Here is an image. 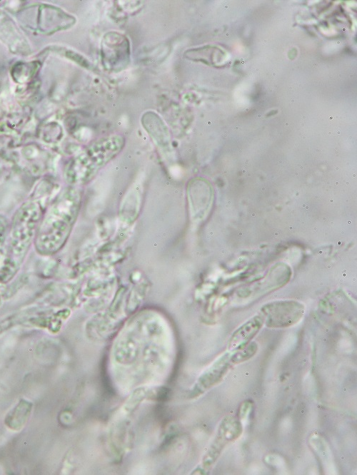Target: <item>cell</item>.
Here are the masks:
<instances>
[{"mask_svg": "<svg viewBox=\"0 0 357 475\" xmlns=\"http://www.w3.org/2000/svg\"><path fill=\"white\" fill-rule=\"evenodd\" d=\"M81 195L74 186H69L57 195L43 213L34 245L41 255H52L66 242L80 211Z\"/></svg>", "mask_w": 357, "mask_h": 475, "instance_id": "1", "label": "cell"}, {"mask_svg": "<svg viewBox=\"0 0 357 475\" xmlns=\"http://www.w3.org/2000/svg\"><path fill=\"white\" fill-rule=\"evenodd\" d=\"M43 215L41 205L34 200L24 202L15 212L6 245L5 255L0 267V283L13 279L21 268L33 242Z\"/></svg>", "mask_w": 357, "mask_h": 475, "instance_id": "2", "label": "cell"}, {"mask_svg": "<svg viewBox=\"0 0 357 475\" xmlns=\"http://www.w3.org/2000/svg\"><path fill=\"white\" fill-rule=\"evenodd\" d=\"M124 145L121 136L101 138L85 149L66 169V177L72 185L89 183L110 160L116 157Z\"/></svg>", "mask_w": 357, "mask_h": 475, "instance_id": "3", "label": "cell"}, {"mask_svg": "<svg viewBox=\"0 0 357 475\" xmlns=\"http://www.w3.org/2000/svg\"><path fill=\"white\" fill-rule=\"evenodd\" d=\"M261 310L268 327L284 328L299 322L304 314V306L294 300H280L264 305Z\"/></svg>", "mask_w": 357, "mask_h": 475, "instance_id": "4", "label": "cell"}, {"mask_svg": "<svg viewBox=\"0 0 357 475\" xmlns=\"http://www.w3.org/2000/svg\"><path fill=\"white\" fill-rule=\"evenodd\" d=\"M242 433L241 422L232 416L226 417L220 423L214 439L203 456L201 469L206 471L217 460L225 446Z\"/></svg>", "mask_w": 357, "mask_h": 475, "instance_id": "5", "label": "cell"}, {"mask_svg": "<svg viewBox=\"0 0 357 475\" xmlns=\"http://www.w3.org/2000/svg\"><path fill=\"white\" fill-rule=\"evenodd\" d=\"M230 355L228 352L223 355L198 377L188 392L189 399L198 397L221 381L231 366Z\"/></svg>", "mask_w": 357, "mask_h": 475, "instance_id": "6", "label": "cell"}, {"mask_svg": "<svg viewBox=\"0 0 357 475\" xmlns=\"http://www.w3.org/2000/svg\"><path fill=\"white\" fill-rule=\"evenodd\" d=\"M109 41L104 43L102 56L109 67L124 66L129 56V44L126 39L117 34L109 35Z\"/></svg>", "mask_w": 357, "mask_h": 475, "instance_id": "7", "label": "cell"}, {"mask_svg": "<svg viewBox=\"0 0 357 475\" xmlns=\"http://www.w3.org/2000/svg\"><path fill=\"white\" fill-rule=\"evenodd\" d=\"M264 318L256 315L250 319L231 335L228 345L230 349H241L246 347L263 326Z\"/></svg>", "mask_w": 357, "mask_h": 475, "instance_id": "8", "label": "cell"}, {"mask_svg": "<svg viewBox=\"0 0 357 475\" xmlns=\"http://www.w3.org/2000/svg\"><path fill=\"white\" fill-rule=\"evenodd\" d=\"M31 408L30 403L21 401L6 418V424L16 429L21 427L29 416Z\"/></svg>", "mask_w": 357, "mask_h": 475, "instance_id": "9", "label": "cell"}, {"mask_svg": "<svg viewBox=\"0 0 357 475\" xmlns=\"http://www.w3.org/2000/svg\"><path fill=\"white\" fill-rule=\"evenodd\" d=\"M258 349V346L256 342L248 343L243 348L238 349L233 354L231 353L230 361L233 364H238L243 362L254 355Z\"/></svg>", "mask_w": 357, "mask_h": 475, "instance_id": "10", "label": "cell"}, {"mask_svg": "<svg viewBox=\"0 0 357 475\" xmlns=\"http://www.w3.org/2000/svg\"><path fill=\"white\" fill-rule=\"evenodd\" d=\"M9 225L6 218L0 214V267L3 262Z\"/></svg>", "mask_w": 357, "mask_h": 475, "instance_id": "11", "label": "cell"}, {"mask_svg": "<svg viewBox=\"0 0 357 475\" xmlns=\"http://www.w3.org/2000/svg\"><path fill=\"white\" fill-rule=\"evenodd\" d=\"M253 402L251 400L244 401L239 407L238 419L243 420L246 419L252 409Z\"/></svg>", "mask_w": 357, "mask_h": 475, "instance_id": "12", "label": "cell"}, {"mask_svg": "<svg viewBox=\"0 0 357 475\" xmlns=\"http://www.w3.org/2000/svg\"><path fill=\"white\" fill-rule=\"evenodd\" d=\"M12 325V321L10 319H5L0 322V334L5 330Z\"/></svg>", "mask_w": 357, "mask_h": 475, "instance_id": "13", "label": "cell"}]
</instances>
